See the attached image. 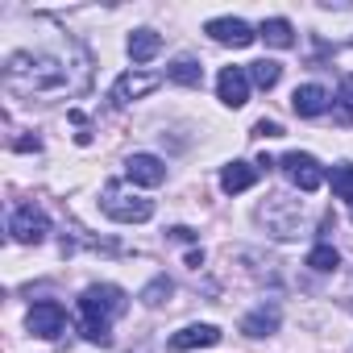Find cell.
<instances>
[{"mask_svg": "<svg viewBox=\"0 0 353 353\" xmlns=\"http://www.w3.org/2000/svg\"><path fill=\"white\" fill-rule=\"evenodd\" d=\"M5 88L13 96H54V92H75L71 67L59 54L42 50H21L5 63Z\"/></svg>", "mask_w": 353, "mask_h": 353, "instance_id": "1", "label": "cell"}, {"mask_svg": "<svg viewBox=\"0 0 353 353\" xmlns=\"http://www.w3.org/2000/svg\"><path fill=\"white\" fill-rule=\"evenodd\" d=\"M129 299L121 287L112 283H96L79 295V332L92 341V345H112V320L125 316Z\"/></svg>", "mask_w": 353, "mask_h": 353, "instance_id": "2", "label": "cell"}, {"mask_svg": "<svg viewBox=\"0 0 353 353\" xmlns=\"http://www.w3.org/2000/svg\"><path fill=\"white\" fill-rule=\"evenodd\" d=\"M100 208H104L112 221H121V225H141V221L154 216V200L129 192L125 183H108L104 196H100Z\"/></svg>", "mask_w": 353, "mask_h": 353, "instance_id": "3", "label": "cell"}, {"mask_svg": "<svg viewBox=\"0 0 353 353\" xmlns=\"http://www.w3.org/2000/svg\"><path fill=\"white\" fill-rule=\"evenodd\" d=\"M258 221L274 233V237H295L299 225H303V204L287 200V196H270L262 208H258Z\"/></svg>", "mask_w": 353, "mask_h": 353, "instance_id": "4", "label": "cell"}, {"mask_svg": "<svg viewBox=\"0 0 353 353\" xmlns=\"http://www.w3.org/2000/svg\"><path fill=\"white\" fill-rule=\"evenodd\" d=\"M9 233H13V241H21V245H38V241H46L50 221H46V212H42V208L21 204V208L9 216Z\"/></svg>", "mask_w": 353, "mask_h": 353, "instance_id": "5", "label": "cell"}, {"mask_svg": "<svg viewBox=\"0 0 353 353\" xmlns=\"http://www.w3.org/2000/svg\"><path fill=\"white\" fill-rule=\"evenodd\" d=\"M279 166L287 170V179H291L299 192H320V183H324V170H320V162H316L312 154L291 150V154H283V162H279Z\"/></svg>", "mask_w": 353, "mask_h": 353, "instance_id": "6", "label": "cell"}, {"mask_svg": "<svg viewBox=\"0 0 353 353\" xmlns=\"http://www.w3.org/2000/svg\"><path fill=\"white\" fill-rule=\"evenodd\" d=\"M26 324H30V332H34V336H42V341H54V336L63 332V324H67V312H63V303H54V299H42V303H34V307H30Z\"/></svg>", "mask_w": 353, "mask_h": 353, "instance_id": "7", "label": "cell"}, {"mask_svg": "<svg viewBox=\"0 0 353 353\" xmlns=\"http://www.w3.org/2000/svg\"><path fill=\"white\" fill-rule=\"evenodd\" d=\"M204 34H208L212 42H221V46H233V50H241V46H250V42L258 38L241 17H212V21L204 26Z\"/></svg>", "mask_w": 353, "mask_h": 353, "instance_id": "8", "label": "cell"}, {"mask_svg": "<svg viewBox=\"0 0 353 353\" xmlns=\"http://www.w3.org/2000/svg\"><path fill=\"white\" fill-rule=\"evenodd\" d=\"M125 174H129V183H137V188H162L166 183V162L154 158V154H133L125 162Z\"/></svg>", "mask_w": 353, "mask_h": 353, "instance_id": "9", "label": "cell"}, {"mask_svg": "<svg viewBox=\"0 0 353 353\" xmlns=\"http://www.w3.org/2000/svg\"><path fill=\"white\" fill-rule=\"evenodd\" d=\"M162 79L158 75H145V71H125L117 83H112V104H133V100H141V96H150L154 88H158Z\"/></svg>", "mask_w": 353, "mask_h": 353, "instance_id": "10", "label": "cell"}, {"mask_svg": "<svg viewBox=\"0 0 353 353\" xmlns=\"http://www.w3.org/2000/svg\"><path fill=\"white\" fill-rule=\"evenodd\" d=\"M216 92H221V104L241 108L250 100V71L245 67H225L221 79H216Z\"/></svg>", "mask_w": 353, "mask_h": 353, "instance_id": "11", "label": "cell"}, {"mask_svg": "<svg viewBox=\"0 0 353 353\" xmlns=\"http://www.w3.org/2000/svg\"><path fill=\"white\" fill-rule=\"evenodd\" d=\"M208 345H221V328L216 324H188L170 336V349L174 353H188V349H208Z\"/></svg>", "mask_w": 353, "mask_h": 353, "instance_id": "12", "label": "cell"}, {"mask_svg": "<svg viewBox=\"0 0 353 353\" xmlns=\"http://www.w3.org/2000/svg\"><path fill=\"white\" fill-rule=\"evenodd\" d=\"M328 92L320 88V83H303V88H295V96H291V108L299 112V117H320L324 108H328Z\"/></svg>", "mask_w": 353, "mask_h": 353, "instance_id": "13", "label": "cell"}, {"mask_svg": "<svg viewBox=\"0 0 353 353\" xmlns=\"http://www.w3.org/2000/svg\"><path fill=\"white\" fill-rule=\"evenodd\" d=\"M258 166H250V162H229L225 170H221V188L229 192V196H237V192H250L254 183H258Z\"/></svg>", "mask_w": 353, "mask_h": 353, "instance_id": "14", "label": "cell"}, {"mask_svg": "<svg viewBox=\"0 0 353 353\" xmlns=\"http://www.w3.org/2000/svg\"><path fill=\"white\" fill-rule=\"evenodd\" d=\"M274 328H279V303H262V307H254L241 320V332L245 336H270Z\"/></svg>", "mask_w": 353, "mask_h": 353, "instance_id": "15", "label": "cell"}, {"mask_svg": "<svg viewBox=\"0 0 353 353\" xmlns=\"http://www.w3.org/2000/svg\"><path fill=\"white\" fill-rule=\"evenodd\" d=\"M258 38H262L266 46H274V50H291V46H295V30H291V21H283V17L262 21V26H258Z\"/></svg>", "mask_w": 353, "mask_h": 353, "instance_id": "16", "label": "cell"}, {"mask_svg": "<svg viewBox=\"0 0 353 353\" xmlns=\"http://www.w3.org/2000/svg\"><path fill=\"white\" fill-rule=\"evenodd\" d=\"M158 50H162V38H158L154 30H133V34H129V59H133V63H150Z\"/></svg>", "mask_w": 353, "mask_h": 353, "instance_id": "17", "label": "cell"}, {"mask_svg": "<svg viewBox=\"0 0 353 353\" xmlns=\"http://www.w3.org/2000/svg\"><path fill=\"white\" fill-rule=\"evenodd\" d=\"M245 71H250V83H254V88H262V92H270V88L283 79V67H279L274 59H258V63H250Z\"/></svg>", "mask_w": 353, "mask_h": 353, "instance_id": "18", "label": "cell"}, {"mask_svg": "<svg viewBox=\"0 0 353 353\" xmlns=\"http://www.w3.org/2000/svg\"><path fill=\"white\" fill-rule=\"evenodd\" d=\"M174 83H183V88H200L204 83V67L196 63V59H174V67L166 71Z\"/></svg>", "mask_w": 353, "mask_h": 353, "instance_id": "19", "label": "cell"}, {"mask_svg": "<svg viewBox=\"0 0 353 353\" xmlns=\"http://www.w3.org/2000/svg\"><path fill=\"white\" fill-rule=\"evenodd\" d=\"M307 266H312V270H320V274H328V270H336V266H341V254H336L328 241H320V245L307 254Z\"/></svg>", "mask_w": 353, "mask_h": 353, "instance_id": "20", "label": "cell"}, {"mask_svg": "<svg viewBox=\"0 0 353 353\" xmlns=\"http://www.w3.org/2000/svg\"><path fill=\"white\" fill-rule=\"evenodd\" d=\"M170 291H174V283H170L166 274H158V279L141 291V303H145V307H158V303H166V299H170Z\"/></svg>", "mask_w": 353, "mask_h": 353, "instance_id": "21", "label": "cell"}, {"mask_svg": "<svg viewBox=\"0 0 353 353\" xmlns=\"http://www.w3.org/2000/svg\"><path fill=\"white\" fill-rule=\"evenodd\" d=\"M332 196L336 200H353V166L349 162L332 166Z\"/></svg>", "mask_w": 353, "mask_h": 353, "instance_id": "22", "label": "cell"}, {"mask_svg": "<svg viewBox=\"0 0 353 353\" xmlns=\"http://www.w3.org/2000/svg\"><path fill=\"white\" fill-rule=\"evenodd\" d=\"M336 104H341V112H345V121H353V75L341 83V92H336Z\"/></svg>", "mask_w": 353, "mask_h": 353, "instance_id": "23", "label": "cell"}, {"mask_svg": "<svg viewBox=\"0 0 353 353\" xmlns=\"http://www.w3.org/2000/svg\"><path fill=\"white\" fill-rule=\"evenodd\" d=\"M254 137H283V125L279 121H258L254 125Z\"/></svg>", "mask_w": 353, "mask_h": 353, "instance_id": "24", "label": "cell"}, {"mask_svg": "<svg viewBox=\"0 0 353 353\" xmlns=\"http://www.w3.org/2000/svg\"><path fill=\"white\" fill-rule=\"evenodd\" d=\"M38 145H42L38 137H17V141H13V150H38Z\"/></svg>", "mask_w": 353, "mask_h": 353, "instance_id": "25", "label": "cell"}, {"mask_svg": "<svg viewBox=\"0 0 353 353\" xmlns=\"http://www.w3.org/2000/svg\"><path fill=\"white\" fill-rule=\"evenodd\" d=\"M170 237H174V241H192V237H196V233H192V229H183V225H179V229H170Z\"/></svg>", "mask_w": 353, "mask_h": 353, "instance_id": "26", "label": "cell"}, {"mask_svg": "<svg viewBox=\"0 0 353 353\" xmlns=\"http://www.w3.org/2000/svg\"><path fill=\"white\" fill-rule=\"evenodd\" d=\"M188 266H196V270H200V266H204V254H200V250H192V254H188Z\"/></svg>", "mask_w": 353, "mask_h": 353, "instance_id": "27", "label": "cell"}]
</instances>
